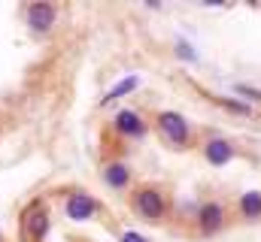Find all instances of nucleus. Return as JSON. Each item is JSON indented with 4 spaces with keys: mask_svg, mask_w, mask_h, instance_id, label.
<instances>
[{
    "mask_svg": "<svg viewBox=\"0 0 261 242\" xmlns=\"http://www.w3.org/2000/svg\"><path fill=\"white\" fill-rule=\"evenodd\" d=\"M130 212L146 224H161L170 218V191L158 182H143L128 194Z\"/></svg>",
    "mask_w": 261,
    "mask_h": 242,
    "instance_id": "obj_1",
    "label": "nucleus"
},
{
    "mask_svg": "<svg viewBox=\"0 0 261 242\" xmlns=\"http://www.w3.org/2000/svg\"><path fill=\"white\" fill-rule=\"evenodd\" d=\"M155 133H158L173 152H189V148L197 145L192 121L186 118L182 112H176V109H161V112H155Z\"/></svg>",
    "mask_w": 261,
    "mask_h": 242,
    "instance_id": "obj_2",
    "label": "nucleus"
},
{
    "mask_svg": "<svg viewBox=\"0 0 261 242\" xmlns=\"http://www.w3.org/2000/svg\"><path fill=\"white\" fill-rule=\"evenodd\" d=\"M195 224H197V233H200L203 239L219 236V233L228 227V206H225L222 200H216V197L203 200L195 212Z\"/></svg>",
    "mask_w": 261,
    "mask_h": 242,
    "instance_id": "obj_3",
    "label": "nucleus"
},
{
    "mask_svg": "<svg viewBox=\"0 0 261 242\" xmlns=\"http://www.w3.org/2000/svg\"><path fill=\"white\" fill-rule=\"evenodd\" d=\"M52 227V215L49 206L43 200H34L24 212H21V239L24 242H43Z\"/></svg>",
    "mask_w": 261,
    "mask_h": 242,
    "instance_id": "obj_4",
    "label": "nucleus"
},
{
    "mask_svg": "<svg viewBox=\"0 0 261 242\" xmlns=\"http://www.w3.org/2000/svg\"><path fill=\"white\" fill-rule=\"evenodd\" d=\"M200 155H203V161H206L210 167H228V164L237 158V145H234L228 136H222V133H210V136L200 142Z\"/></svg>",
    "mask_w": 261,
    "mask_h": 242,
    "instance_id": "obj_5",
    "label": "nucleus"
},
{
    "mask_svg": "<svg viewBox=\"0 0 261 242\" xmlns=\"http://www.w3.org/2000/svg\"><path fill=\"white\" fill-rule=\"evenodd\" d=\"M113 130H116V136H122V139H146L149 121L143 118L140 109H119V112L113 115Z\"/></svg>",
    "mask_w": 261,
    "mask_h": 242,
    "instance_id": "obj_6",
    "label": "nucleus"
},
{
    "mask_svg": "<svg viewBox=\"0 0 261 242\" xmlns=\"http://www.w3.org/2000/svg\"><path fill=\"white\" fill-rule=\"evenodd\" d=\"M24 24L34 31V34H49L55 24H58V6L55 3H46V0H37L24 9Z\"/></svg>",
    "mask_w": 261,
    "mask_h": 242,
    "instance_id": "obj_7",
    "label": "nucleus"
},
{
    "mask_svg": "<svg viewBox=\"0 0 261 242\" xmlns=\"http://www.w3.org/2000/svg\"><path fill=\"white\" fill-rule=\"evenodd\" d=\"M64 212L70 221H88V218L97 215V200L85 191H73L64 200Z\"/></svg>",
    "mask_w": 261,
    "mask_h": 242,
    "instance_id": "obj_8",
    "label": "nucleus"
},
{
    "mask_svg": "<svg viewBox=\"0 0 261 242\" xmlns=\"http://www.w3.org/2000/svg\"><path fill=\"white\" fill-rule=\"evenodd\" d=\"M100 179H103L107 188H113V191H128L130 179H134V170H130L125 161H107L103 170H100Z\"/></svg>",
    "mask_w": 261,
    "mask_h": 242,
    "instance_id": "obj_9",
    "label": "nucleus"
},
{
    "mask_svg": "<svg viewBox=\"0 0 261 242\" xmlns=\"http://www.w3.org/2000/svg\"><path fill=\"white\" fill-rule=\"evenodd\" d=\"M237 218L240 221H261V191H243L237 197Z\"/></svg>",
    "mask_w": 261,
    "mask_h": 242,
    "instance_id": "obj_10",
    "label": "nucleus"
},
{
    "mask_svg": "<svg viewBox=\"0 0 261 242\" xmlns=\"http://www.w3.org/2000/svg\"><path fill=\"white\" fill-rule=\"evenodd\" d=\"M210 100H213V103H219V106H222L225 112H231V115H240V118H249V115H252V106H249V103H243V100H237V97H234V100H228V97L210 94Z\"/></svg>",
    "mask_w": 261,
    "mask_h": 242,
    "instance_id": "obj_11",
    "label": "nucleus"
},
{
    "mask_svg": "<svg viewBox=\"0 0 261 242\" xmlns=\"http://www.w3.org/2000/svg\"><path fill=\"white\" fill-rule=\"evenodd\" d=\"M140 88V76H128V79H122L116 88H110L107 91V97L100 100V106H110L113 100H119V97H125V94H130V91H137Z\"/></svg>",
    "mask_w": 261,
    "mask_h": 242,
    "instance_id": "obj_12",
    "label": "nucleus"
},
{
    "mask_svg": "<svg viewBox=\"0 0 261 242\" xmlns=\"http://www.w3.org/2000/svg\"><path fill=\"white\" fill-rule=\"evenodd\" d=\"M234 94H240V97H243V100H249V103H261V88H255V85L237 82V85H234Z\"/></svg>",
    "mask_w": 261,
    "mask_h": 242,
    "instance_id": "obj_13",
    "label": "nucleus"
},
{
    "mask_svg": "<svg viewBox=\"0 0 261 242\" xmlns=\"http://www.w3.org/2000/svg\"><path fill=\"white\" fill-rule=\"evenodd\" d=\"M176 55H179V58H189V60L197 58L195 52H192V43H186V40H176Z\"/></svg>",
    "mask_w": 261,
    "mask_h": 242,
    "instance_id": "obj_14",
    "label": "nucleus"
},
{
    "mask_svg": "<svg viewBox=\"0 0 261 242\" xmlns=\"http://www.w3.org/2000/svg\"><path fill=\"white\" fill-rule=\"evenodd\" d=\"M122 242H149L143 233H137V230H125L122 233Z\"/></svg>",
    "mask_w": 261,
    "mask_h": 242,
    "instance_id": "obj_15",
    "label": "nucleus"
}]
</instances>
